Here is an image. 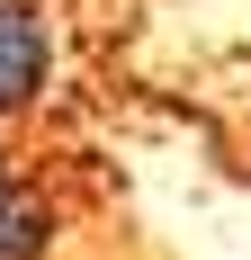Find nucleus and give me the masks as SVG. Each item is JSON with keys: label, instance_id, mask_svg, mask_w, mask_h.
<instances>
[{"label": "nucleus", "instance_id": "1", "mask_svg": "<svg viewBox=\"0 0 251 260\" xmlns=\"http://www.w3.org/2000/svg\"><path fill=\"white\" fill-rule=\"evenodd\" d=\"M54 72H63L54 0H0V126L36 117L54 99Z\"/></svg>", "mask_w": 251, "mask_h": 260}, {"label": "nucleus", "instance_id": "2", "mask_svg": "<svg viewBox=\"0 0 251 260\" xmlns=\"http://www.w3.org/2000/svg\"><path fill=\"white\" fill-rule=\"evenodd\" d=\"M54 242V198L18 144H0V260H45Z\"/></svg>", "mask_w": 251, "mask_h": 260}]
</instances>
